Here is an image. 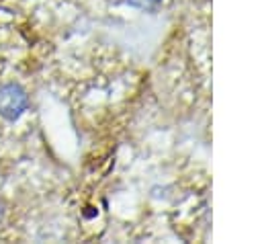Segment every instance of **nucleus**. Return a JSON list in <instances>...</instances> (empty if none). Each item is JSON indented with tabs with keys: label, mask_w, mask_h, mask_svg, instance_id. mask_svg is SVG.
Masks as SVG:
<instances>
[{
	"label": "nucleus",
	"mask_w": 262,
	"mask_h": 244,
	"mask_svg": "<svg viewBox=\"0 0 262 244\" xmlns=\"http://www.w3.org/2000/svg\"><path fill=\"white\" fill-rule=\"evenodd\" d=\"M29 105V96L20 84L8 82L0 86V115L8 121H16Z\"/></svg>",
	"instance_id": "f257e3e1"
},
{
	"label": "nucleus",
	"mask_w": 262,
	"mask_h": 244,
	"mask_svg": "<svg viewBox=\"0 0 262 244\" xmlns=\"http://www.w3.org/2000/svg\"><path fill=\"white\" fill-rule=\"evenodd\" d=\"M131 6H137V8H154L156 4H160L162 0H127Z\"/></svg>",
	"instance_id": "f03ea898"
},
{
	"label": "nucleus",
	"mask_w": 262,
	"mask_h": 244,
	"mask_svg": "<svg viewBox=\"0 0 262 244\" xmlns=\"http://www.w3.org/2000/svg\"><path fill=\"white\" fill-rule=\"evenodd\" d=\"M4 215H6V203H4V199L0 197V223H2V219H4Z\"/></svg>",
	"instance_id": "7ed1b4c3"
}]
</instances>
